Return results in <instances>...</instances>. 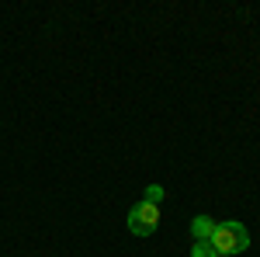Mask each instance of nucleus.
Listing matches in <instances>:
<instances>
[{
  "label": "nucleus",
  "mask_w": 260,
  "mask_h": 257,
  "mask_svg": "<svg viewBox=\"0 0 260 257\" xmlns=\"http://www.w3.org/2000/svg\"><path fill=\"white\" fill-rule=\"evenodd\" d=\"M163 198H167V191H163L160 184H149V188H146V198H142V202H149V205H163Z\"/></svg>",
  "instance_id": "obj_5"
},
{
  "label": "nucleus",
  "mask_w": 260,
  "mask_h": 257,
  "mask_svg": "<svg viewBox=\"0 0 260 257\" xmlns=\"http://www.w3.org/2000/svg\"><path fill=\"white\" fill-rule=\"evenodd\" d=\"M160 226V205H149V202H136L128 209V233L136 237H153Z\"/></svg>",
  "instance_id": "obj_2"
},
{
  "label": "nucleus",
  "mask_w": 260,
  "mask_h": 257,
  "mask_svg": "<svg viewBox=\"0 0 260 257\" xmlns=\"http://www.w3.org/2000/svg\"><path fill=\"white\" fill-rule=\"evenodd\" d=\"M212 247H215V254H222V257L243 254V250L250 247V233H246V226L236 222V219H229V222H215Z\"/></svg>",
  "instance_id": "obj_1"
},
{
  "label": "nucleus",
  "mask_w": 260,
  "mask_h": 257,
  "mask_svg": "<svg viewBox=\"0 0 260 257\" xmlns=\"http://www.w3.org/2000/svg\"><path fill=\"white\" fill-rule=\"evenodd\" d=\"M191 257H219V254H215L212 240H194V247H191Z\"/></svg>",
  "instance_id": "obj_4"
},
{
  "label": "nucleus",
  "mask_w": 260,
  "mask_h": 257,
  "mask_svg": "<svg viewBox=\"0 0 260 257\" xmlns=\"http://www.w3.org/2000/svg\"><path fill=\"white\" fill-rule=\"evenodd\" d=\"M212 233H215V219H208V216L191 219V237L194 240H212Z\"/></svg>",
  "instance_id": "obj_3"
},
{
  "label": "nucleus",
  "mask_w": 260,
  "mask_h": 257,
  "mask_svg": "<svg viewBox=\"0 0 260 257\" xmlns=\"http://www.w3.org/2000/svg\"><path fill=\"white\" fill-rule=\"evenodd\" d=\"M219 257H222V254H219Z\"/></svg>",
  "instance_id": "obj_6"
}]
</instances>
